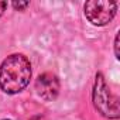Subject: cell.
Returning <instances> with one entry per match:
<instances>
[{
    "label": "cell",
    "mask_w": 120,
    "mask_h": 120,
    "mask_svg": "<svg viewBox=\"0 0 120 120\" xmlns=\"http://www.w3.org/2000/svg\"><path fill=\"white\" fill-rule=\"evenodd\" d=\"M31 79V64L23 54L7 56L0 65V89L7 95L21 92Z\"/></svg>",
    "instance_id": "obj_1"
},
{
    "label": "cell",
    "mask_w": 120,
    "mask_h": 120,
    "mask_svg": "<svg viewBox=\"0 0 120 120\" xmlns=\"http://www.w3.org/2000/svg\"><path fill=\"white\" fill-rule=\"evenodd\" d=\"M93 106L95 109L107 119H117L119 117V99L110 92L105 76L102 74H96L93 92H92Z\"/></svg>",
    "instance_id": "obj_2"
},
{
    "label": "cell",
    "mask_w": 120,
    "mask_h": 120,
    "mask_svg": "<svg viewBox=\"0 0 120 120\" xmlns=\"http://www.w3.org/2000/svg\"><path fill=\"white\" fill-rule=\"evenodd\" d=\"M85 17L93 26L102 27L110 23L117 11V3L109 0H90L83 6Z\"/></svg>",
    "instance_id": "obj_3"
},
{
    "label": "cell",
    "mask_w": 120,
    "mask_h": 120,
    "mask_svg": "<svg viewBox=\"0 0 120 120\" xmlns=\"http://www.w3.org/2000/svg\"><path fill=\"white\" fill-rule=\"evenodd\" d=\"M35 90L44 100L51 102L59 93V81L54 74L45 72V74H42L37 78Z\"/></svg>",
    "instance_id": "obj_4"
},
{
    "label": "cell",
    "mask_w": 120,
    "mask_h": 120,
    "mask_svg": "<svg viewBox=\"0 0 120 120\" xmlns=\"http://www.w3.org/2000/svg\"><path fill=\"white\" fill-rule=\"evenodd\" d=\"M30 6V2H24V3H21V2H13V7L16 9V10H24V9H27Z\"/></svg>",
    "instance_id": "obj_5"
},
{
    "label": "cell",
    "mask_w": 120,
    "mask_h": 120,
    "mask_svg": "<svg viewBox=\"0 0 120 120\" xmlns=\"http://www.w3.org/2000/svg\"><path fill=\"white\" fill-rule=\"evenodd\" d=\"M114 54H116V58L119 59L120 58V54H119V33H117V35L114 38Z\"/></svg>",
    "instance_id": "obj_6"
},
{
    "label": "cell",
    "mask_w": 120,
    "mask_h": 120,
    "mask_svg": "<svg viewBox=\"0 0 120 120\" xmlns=\"http://www.w3.org/2000/svg\"><path fill=\"white\" fill-rule=\"evenodd\" d=\"M6 7H7V3H6V2H0V16L4 13Z\"/></svg>",
    "instance_id": "obj_7"
},
{
    "label": "cell",
    "mask_w": 120,
    "mask_h": 120,
    "mask_svg": "<svg viewBox=\"0 0 120 120\" xmlns=\"http://www.w3.org/2000/svg\"><path fill=\"white\" fill-rule=\"evenodd\" d=\"M4 120H9V119H4Z\"/></svg>",
    "instance_id": "obj_8"
}]
</instances>
